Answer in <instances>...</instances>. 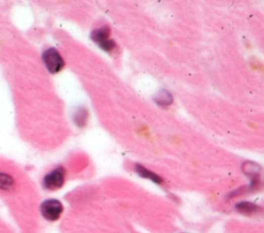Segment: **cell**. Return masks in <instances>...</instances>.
I'll list each match as a JSON object with an SVG mask.
<instances>
[{"mask_svg": "<svg viewBox=\"0 0 264 233\" xmlns=\"http://www.w3.org/2000/svg\"><path fill=\"white\" fill-rule=\"evenodd\" d=\"M135 171H136V173H137L140 177H142V178L150 179V180L153 181V182H155V183H157V184H161V183H162V179H161L158 175H156L155 173H153V172H151L150 170L146 169L145 167H142V166H140V165H136V166H135Z\"/></svg>", "mask_w": 264, "mask_h": 233, "instance_id": "5", "label": "cell"}, {"mask_svg": "<svg viewBox=\"0 0 264 233\" xmlns=\"http://www.w3.org/2000/svg\"><path fill=\"white\" fill-rule=\"evenodd\" d=\"M236 209L239 213L245 214V215H251L253 213H256L259 208L257 205H255L251 202L243 201V202H239L236 204Z\"/></svg>", "mask_w": 264, "mask_h": 233, "instance_id": "6", "label": "cell"}, {"mask_svg": "<svg viewBox=\"0 0 264 233\" xmlns=\"http://www.w3.org/2000/svg\"><path fill=\"white\" fill-rule=\"evenodd\" d=\"M42 60L44 62L45 67L51 73L59 72L64 66V61L62 57L58 53V50H56L55 48L46 49L42 54Z\"/></svg>", "mask_w": 264, "mask_h": 233, "instance_id": "2", "label": "cell"}, {"mask_svg": "<svg viewBox=\"0 0 264 233\" xmlns=\"http://www.w3.org/2000/svg\"><path fill=\"white\" fill-rule=\"evenodd\" d=\"M14 187V180L11 176L7 174L0 173V189L2 190H11Z\"/></svg>", "mask_w": 264, "mask_h": 233, "instance_id": "7", "label": "cell"}, {"mask_svg": "<svg viewBox=\"0 0 264 233\" xmlns=\"http://www.w3.org/2000/svg\"><path fill=\"white\" fill-rule=\"evenodd\" d=\"M65 181V171L63 168H57L43 178V186L47 190H57L61 188Z\"/></svg>", "mask_w": 264, "mask_h": 233, "instance_id": "3", "label": "cell"}, {"mask_svg": "<svg viewBox=\"0 0 264 233\" xmlns=\"http://www.w3.org/2000/svg\"><path fill=\"white\" fill-rule=\"evenodd\" d=\"M62 212H63V205L57 199L44 200L40 205V213L42 217L49 221L58 220Z\"/></svg>", "mask_w": 264, "mask_h": 233, "instance_id": "1", "label": "cell"}, {"mask_svg": "<svg viewBox=\"0 0 264 233\" xmlns=\"http://www.w3.org/2000/svg\"><path fill=\"white\" fill-rule=\"evenodd\" d=\"M91 36L92 39L104 50H111L115 47V42L110 39V29L108 27L93 31Z\"/></svg>", "mask_w": 264, "mask_h": 233, "instance_id": "4", "label": "cell"}, {"mask_svg": "<svg viewBox=\"0 0 264 233\" xmlns=\"http://www.w3.org/2000/svg\"><path fill=\"white\" fill-rule=\"evenodd\" d=\"M86 119H87V111L85 109H80L77 114H76V117H75V121L78 123V125L82 126L85 124L86 122Z\"/></svg>", "mask_w": 264, "mask_h": 233, "instance_id": "8", "label": "cell"}]
</instances>
